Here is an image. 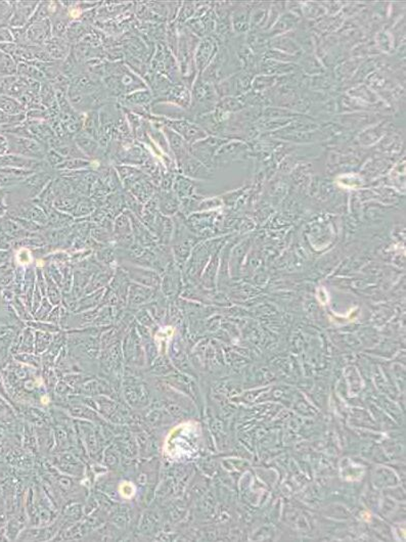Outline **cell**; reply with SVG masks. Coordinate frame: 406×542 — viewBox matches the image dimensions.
<instances>
[{
  "mask_svg": "<svg viewBox=\"0 0 406 542\" xmlns=\"http://www.w3.org/2000/svg\"><path fill=\"white\" fill-rule=\"evenodd\" d=\"M196 430V427L191 424H184L176 427L175 430L169 434L167 439V453L172 458H179L189 455L194 451V442L189 440V435Z\"/></svg>",
  "mask_w": 406,
  "mask_h": 542,
  "instance_id": "obj_1",
  "label": "cell"
},
{
  "mask_svg": "<svg viewBox=\"0 0 406 542\" xmlns=\"http://www.w3.org/2000/svg\"><path fill=\"white\" fill-rule=\"evenodd\" d=\"M119 491L123 498H130L134 496L135 487L133 486L132 483H122L121 486L119 487Z\"/></svg>",
  "mask_w": 406,
  "mask_h": 542,
  "instance_id": "obj_2",
  "label": "cell"
}]
</instances>
